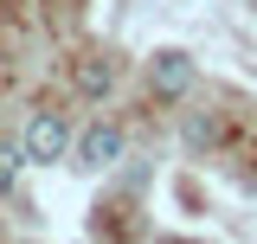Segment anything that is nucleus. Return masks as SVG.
I'll return each instance as SVG.
<instances>
[{"label": "nucleus", "instance_id": "f257e3e1", "mask_svg": "<svg viewBox=\"0 0 257 244\" xmlns=\"http://www.w3.org/2000/svg\"><path fill=\"white\" fill-rule=\"evenodd\" d=\"M64 148H71L64 116H58V109H39V116L26 122V161H58Z\"/></svg>", "mask_w": 257, "mask_h": 244}, {"label": "nucleus", "instance_id": "f03ea898", "mask_svg": "<svg viewBox=\"0 0 257 244\" xmlns=\"http://www.w3.org/2000/svg\"><path fill=\"white\" fill-rule=\"evenodd\" d=\"M116 161H122V129H116V122H96L90 135H84V142H77V167H116Z\"/></svg>", "mask_w": 257, "mask_h": 244}, {"label": "nucleus", "instance_id": "7ed1b4c3", "mask_svg": "<svg viewBox=\"0 0 257 244\" xmlns=\"http://www.w3.org/2000/svg\"><path fill=\"white\" fill-rule=\"evenodd\" d=\"M148 77H155L161 96H187L193 90V58L187 52H155V71H148Z\"/></svg>", "mask_w": 257, "mask_h": 244}, {"label": "nucleus", "instance_id": "20e7f679", "mask_svg": "<svg viewBox=\"0 0 257 244\" xmlns=\"http://www.w3.org/2000/svg\"><path fill=\"white\" fill-rule=\"evenodd\" d=\"M109 77H116V64H109V58H84V64H77V90H84V96H103V90H109Z\"/></svg>", "mask_w": 257, "mask_h": 244}, {"label": "nucleus", "instance_id": "39448f33", "mask_svg": "<svg viewBox=\"0 0 257 244\" xmlns=\"http://www.w3.org/2000/svg\"><path fill=\"white\" fill-rule=\"evenodd\" d=\"M20 167H26V148L0 142V193H13V180H20Z\"/></svg>", "mask_w": 257, "mask_h": 244}]
</instances>
